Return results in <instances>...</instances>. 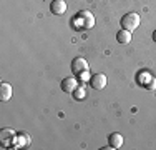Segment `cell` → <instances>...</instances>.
I'll use <instances>...</instances> for the list:
<instances>
[{
    "mask_svg": "<svg viewBox=\"0 0 156 150\" xmlns=\"http://www.w3.org/2000/svg\"><path fill=\"white\" fill-rule=\"evenodd\" d=\"M73 28L76 30H88L95 27V15L90 12V10H81L78 12L72 20Z\"/></svg>",
    "mask_w": 156,
    "mask_h": 150,
    "instance_id": "obj_1",
    "label": "cell"
},
{
    "mask_svg": "<svg viewBox=\"0 0 156 150\" xmlns=\"http://www.w3.org/2000/svg\"><path fill=\"white\" fill-rule=\"evenodd\" d=\"M140 24H141V17H140V13H136V12L125 13L123 17H121V20H120V25H121V28H125V30H129V32H133V30H136V28L140 27Z\"/></svg>",
    "mask_w": 156,
    "mask_h": 150,
    "instance_id": "obj_2",
    "label": "cell"
},
{
    "mask_svg": "<svg viewBox=\"0 0 156 150\" xmlns=\"http://www.w3.org/2000/svg\"><path fill=\"white\" fill-rule=\"evenodd\" d=\"M72 72L75 75H80L83 72H88V62L83 57H76L72 60Z\"/></svg>",
    "mask_w": 156,
    "mask_h": 150,
    "instance_id": "obj_3",
    "label": "cell"
},
{
    "mask_svg": "<svg viewBox=\"0 0 156 150\" xmlns=\"http://www.w3.org/2000/svg\"><path fill=\"white\" fill-rule=\"evenodd\" d=\"M90 85L95 90H103L106 87V75L105 73H93L90 77Z\"/></svg>",
    "mask_w": 156,
    "mask_h": 150,
    "instance_id": "obj_4",
    "label": "cell"
},
{
    "mask_svg": "<svg viewBox=\"0 0 156 150\" xmlns=\"http://www.w3.org/2000/svg\"><path fill=\"white\" fill-rule=\"evenodd\" d=\"M50 12L55 15H63L66 12V3L65 0H53L50 3Z\"/></svg>",
    "mask_w": 156,
    "mask_h": 150,
    "instance_id": "obj_5",
    "label": "cell"
},
{
    "mask_svg": "<svg viewBox=\"0 0 156 150\" xmlns=\"http://www.w3.org/2000/svg\"><path fill=\"white\" fill-rule=\"evenodd\" d=\"M78 80L76 78H73V77H68V78H63V82H62V90L63 92H66V93H73V90H75L78 87Z\"/></svg>",
    "mask_w": 156,
    "mask_h": 150,
    "instance_id": "obj_6",
    "label": "cell"
},
{
    "mask_svg": "<svg viewBox=\"0 0 156 150\" xmlns=\"http://www.w3.org/2000/svg\"><path fill=\"white\" fill-rule=\"evenodd\" d=\"M108 145H110L111 148H121V147H123V135L118 133V132L110 133V137H108Z\"/></svg>",
    "mask_w": 156,
    "mask_h": 150,
    "instance_id": "obj_7",
    "label": "cell"
},
{
    "mask_svg": "<svg viewBox=\"0 0 156 150\" xmlns=\"http://www.w3.org/2000/svg\"><path fill=\"white\" fill-rule=\"evenodd\" d=\"M10 99H12V85L3 82V84H0V100L7 102Z\"/></svg>",
    "mask_w": 156,
    "mask_h": 150,
    "instance_id": "obj_8",
    "label": "cell"
},
{
    "mask_svg": "<svg viewBox=\"0 0 156 150\" xmlns=\"http://www.w3.org/2000/svg\"><path fill=\"white\" fill-rule=\"evenodd\" d=\"M116 42L121 43V45L129 43V42H131V32H129V30H125V28L118 30V32H116Z\"/></svg>",
    "mask_w": 156,
    "mask_h": 150,
    "instance_id": "obj_9",
    "label": "cell"
},
{
    "mask_svg": "<svg viewBox=\"0 0 156 150\" xmlns=\"http://www.w3.org/2000/svg\"><path fill=\"white\" fill-rule=\"evenodd\" d=\"M87 97V90H85L83 85H78V87L73 90V99L75 100H83Z\"/></svg>",
    "mask_w": 156,
    "mask_h": 150,
    "instance_id": "obj_10",
    "label": "cell"
},
{
    "mask_svg": "<svg viewBox=\"0 0 156 150\" xmlns=\"http://www.w3.org/2000/svg\"><path fill=\"white\" fill-rule=\"evenodd\" d=\"M144 88H146V90H150V92H153V90H156V78H154V77L151 78V80H150V84H148Z\"/></svg>",
    "mask_w": 156,
    "mask_h": 150,
    "instance_id": "obj_11",
    "label": "cell"
},
{
    "mask_svg": "<svg viewBox=\"0 0 156 150\" xmlns=\"http://www.w3.org/2000/svg\"><path fill=\"white\" fill-rule=\"evenodd\" d=\"M78 77L81 78V82H87V80H90V77H88V72H83V73H80Z\"/></svg>",
    "mask_w": 156,
    "mask_h": 150,
    "instance_id": "obj_12",
    "label": "cell"
},
{
    "mask_svg": "<svg viewBox=\"0 0 156 150\" xmlns=\"http://www.w3.org/2000/svg\"><path fill=\"white\" fill-rule=\"evenodd\" d=\"M153 40H154V42H156V30H154V32H153Z\"/></svg>",
    "mask_w": 156,
    "mask_h": 150,
    "instance_id": "obj_13",
    "label": "cell"
}]
</instances>
